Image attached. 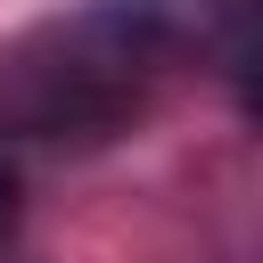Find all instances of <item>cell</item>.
Masks as SVG:
<instances>
[{"mask_svg": "<svg viewBox=\"0 0 263 263\" xmlns=\"http://www.w3.org/2000/svg\"><path fill=\"white\" fill-rule=\"evenodd\" d=\"M8 238H16V173L0 164V255H8Z\"/></svg>", "mask_w": 263, "mask_h": 263, "instance_id": "6da1fadb", "label": "cell"}]
</instances>
